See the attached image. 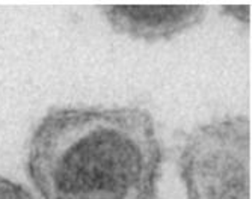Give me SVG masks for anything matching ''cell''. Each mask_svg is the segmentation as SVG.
Listing matches in <instances>:
<instances>
[{"instance_id":"1","label":"cell","mask_w":252,"mask_h":199,"mask_svg":"<svg viewBox=\"0 0 252 199\" xmlns=\"http://www.w3.org/2000/svg\"><path fill=\"white\" fill-rule=\"evenodd\" d=\"M163 146L144 107H52L28 146L42 199H157Z\"/></svg>"},{"instance_id":"2","label":"cell","mask_w":252,"mask_h":199,"mask_svg":"<svg viewBox=\"0 0 252 199\" xmlns=\"http://www.w3.org/2000/svg\"><path fill=\"white\" fill-rule=\"evenodd\" d=\"M178 169L186 199H251V119L225 116L193 128Z\"/></svg>"},{"instance_id":"3","label":"cell","mask_w":252,"mask_h":199,"mask_svg":"<svg viewBox=\"0 0 252 199\" xmlns=\"http://www.w3.org/2000/svg\"><path fill=\"white\" fill-rule=\"evenodd\" d=\"M100 9L113 32L148 44L171 41L207 15L205 6L188 5H104Z\"/></svg>"},{"instance_id":"4","label":"cell","mask_w":252,"mask_h":199,"mask_svg":"<svg viewBox=\"0 0 252 199\" xmlns=\"http://www.w3.org/2000/svg\"><path fill=\"white\" fill-rule=\"evenodd\" d=\"M0 199H36V198L26 186L0 175Z\"/></svg>"},{"instance_id":"5","label":"cell","mask_w":252,"mask_h":199,"mask_svg":"<svg viewBox=\"0 0 252 199\" xmlns=\"http://www.w3.org/2000/svg\"><path fill=\"white\" fill-rule=\"evenodd\" d=\"M222 12L226 17H233L236 21H242V23H249V20H251L249 6H223Z\"/></svg>"}]
</instances>
